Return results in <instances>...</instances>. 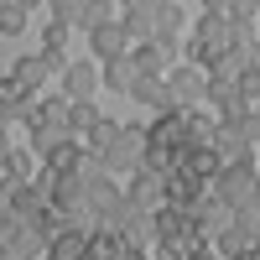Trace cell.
I'll return each instance as SVG.
<instances>
[{
    "instance_id": "6da1fadb",
    "label": "cell",
    "mask_w": 260,
    "mask_h": 260,
    "mask_svg": "<svg viewBox=\"0 0 260 260\" xmlns=\"http://www.w3.org/2000/svg\"><path fill=\"white\" fill-rule=\"evenodd\" d=\"M156 245L187 255V250L208 245V229H203V219H198L192 208H161V213H156Z\"/></svg>"
},
{
    "instance_id": "7a4b0ae2",
    "label": "cell",
    "mask_w": 260,
    "mask_h": 260,
    "mask_svg": "<svg viewBox=\"0 0 260 260\" xmlns=\"http://www.w3.org/2000/svg\"><path fill=\"white\" fill-rule=\"evenodd\" d=\"M255 187H260L255 161H229V167L219 172V182H213V198H224L234 213H240L245 203H255Z\"/></svg>"
},
{
    "instance_id": "3957f363",
    "label": "cell",
    "mask_w": 260,
    "mask_h": 260,
    "mask_svg": "<svg viewBox=\"0 0 260 260\" xmlns=\"http://www.w3.org/2000/svg\"><path fill=\"white\" fill-rule=\"evenodd\" d=\"M161 182H167V208H198L208 192H213V182L192 177V172H182V167H172Z\"/></svg>"
},
{
    "instance_id": "277c9868",
    "label": "cell",
    "mask_w": 260,
    "mask_h": 260,
    "mask_svg": "<svg viewBox=\"0 0 260 260\" xmlns=\"http://www.w3.org/2000/svg\"><path fill=\"white\" fill-rule=\"evenodd\" d=\"M141 156H146V130H141V125H125V136L110 146L104 167H110V172H136V167H141Z\"/></svg>"
},
{
    "instance_id": "5b68a950",
    "label": "cell",
    "mask_w": 260,
    "mask_h": 260,
    "mask_svg": "<svg viewBox=\"0 0 260 260\" xmlns=\"http://www.w3.org/2000/svg\"><path fill=\"white\" fill-rule=\"evenodd\" d=\"M125 203L141 208V213H161V208H167V182L156 177V172H136V182H130V192H125Z\"/></svg>"
},
{
    "instance_id": "8992f818",
    "label": "cell",
    "mask_w": 260,
    "mask_h": 260,
    "mask_svg": "<svg viewBox=\"0 0 260 260\" xmlns=\"http://www.w3.org/2000/svg\"><path fill=\"white\" fill-rule=\"evenodd\" d=\"M208 99H213V110H219V125H240V120L250 115V104H245V94L234 89V83L208 78Z\"/></svg>"
},
{
    "instance_id": "52a82bcc",
    "label": "cell",
    "mask_w": 260,
    "mask_h": 260,
    "mask_svg": "<svg viewBox=\"0 0 260 260\" xmlns=\"http://www.w3.org/2000/svg\"><path fill=\"white\" fill-rule=\"evenodd\" d=\"M47 203H52L47 192H42L37 182H26V187H16L11 198H6V213H11V219H21V224H37V219H42V208H47Z\"/></svg>"
},
{
    "instance_id": "ba28073f",
    "label": "cell",
    "mask_w": 260,
    "mask_h": 260,
    "mask_svg": "<svg viewBox=\"0 0 260 260\" xmlns=\"http://www.w3.org/2000/svg\"><path fill=\"white\" fill-rule=\"evenodd\" d=\"M120 26L130 37V47H141V42H156V6H120Z\"/></svg>"
},
{
    "instance_id": "9c48e42d",
    "label": "cell",
    "mask_w": 260,
    "mask_h": 260,
    "mask_svg": "<svg viewBox=\"0 0 260 260\" xmlns=\"http://www.w3.org/2000/svg\"><path fill=\"white\" fill-rule=\"evenodd\" d=\"M130 99H136V104H146V110H156V115H172V110H182V104L172 99L167 78H136V89H130Z\"/></svg>"
},
{
    "instance_id": "30bf717a",
    "label": "cell",
    "mask_w": 260,
    "mask_h": 260,
    "mask_svg": "<svg viewBox=\"0 0 260 260\" xmlns=\"http://www.w3.org/2000/svg\"><path fill=\"white\" fill-rule=\"evenodd\" d=\"M83 161H89V151H83V146L68 136L62 146H52V156H47V172H52V177H78V172H83Z\"/></svg>"
},
{
    "instance_id": "8fae6325",
    "label": "cell",
    "mask_w": 260,
    "mask_h": 260,
    "mask_svg": "<svg viewBox=\"0 0 260 260\" xmlns=\"http://www.w3.org/2000/svg\"><path fill=\"white\" fill-rule=\"evenodd\" d=\"M177 167H182V172H192V177H203V182H219V172H224V156H219L213 146H192V151H187V156H182Z\"/></svg>"
},
{
    "instance_id": "7c38bea8",
    "label": "cell",
    "mask_w": 260,
    "mask_h": 260,
    "mask_svg": "<svg viewBox=\"0 0 260 260\" xmlns=\"http://www.w3.org/2000/svg\"><path fill=\"white\" fill-rule=\"evenodd\" d=\"M89 208L99 213V219H115V213L125 208V192H120L110 177H94V182H89Z\"/></svg>"
},
{
    "instance_id": "4fadbf2b",
    "label": "cell",
    "mask_w": 260,
    "mask_h": 260,
    "mask_svg": "<svg viewBox=\"0 0 260 260\" xmlns=\"http://www.w3.org/2000/svg\"><path fill=\"white\" fill-rule=\"evenodd\" d=\"M47 255H52V260H89V229L73 224L68 234H57V240L47 245Z\"/></svg>"
},
{
    "instance_id": "5bb4252c",
    "label": "cell",
    "mask_w": 260,
    "mask_h": 260,
    "mask_svg": "<svg viewBox=\"0 0 260 260\" xmlns=\"http://www.w3.org/2000/svg\"><path fill=\"white\" fill-rule=\"evenodd\" d=\"M31 104H37V99H31V89H26V83H16V78L6 73V83H0V115H6V125H11L16 115H26Z\"/></svg>"
},
{
    "instance_id": "9a60e30c",
    "label": "cell",
    "mask_w": 260,
    "mask_h": 260,
    "mask_svg": "<svg viewBox=\"0 0 260 260\" xmlns=\"http://www.w3.org/2000/svg\"><path fill=\"white\" fill-rule=\"evenodd\" d=\"M47 73H52V68H47V57H42V52H31V57H16V62H11V78H16V83H26L31 94H42Z\"/></svg>"
},
{
    "instance_id": "2e32d148",
    "label": "cell",
    "mask_w": 260,
    "mask_h": 260,
    "mask_svg": "<svg viewBox=\"0 0 260 260\" xmlns=\"http://www.w3.org/2000/svg\"><path fill=\"white\" fill-rule=\"evenodd\" d=\"M99 78H104V73H94V62H73V68H68V104L89 99V94L99 89Z\"/></svg>"
},
{
    "instance_id": "e0dca14e",
    "label": "cell",
    "mask_w": 260,
    "mask_h": 260,
    "mask_svg": "<svg viewBox=\"0 0 260 260\" xmlns=\"http://www.w3.org/2000/svg\"><path fill=\"white\" fill-rule=\"evenodd\" d=\"M192 213L203 219V229H208V234H213V229H229V224H234V208H229L224 198H213V192H208V198H203L198 208H192Z\"/></svg>"
},
{
    "instance_id": "ac0fdd59",
    "label": "cell",
    "mask_w": 260,
    "mask_h": 260,
    "mask_svg": "<svg viewBox=\"0 0 260 260\" xmlns=\"http://www.w3.org/2000/svg\"><path fill=\"white\" fill-rule=\"evenodd\" d=\"M73 219H78V213H68V208H57V203H47V208H42V219H37V229H42V240H57V234H68L73 229Z\"/></svg>"
},
{
    "instance_id": "d6986e66",
    "label": "cell",
    "mask_w": 260,
    "mask_h": 260,
    "mask_svg": "<svg viewBox=\"0 0 260 260\" xmlns=\"http://www.w3.org/2000/svg\"><path fill=\"white\" fill-rule=\"evenodd\" d=\"M130 62H136V73H141V78H161L167 52L156 47V42H141V47H130Z\"/></svg>"
},
{
    "instance_id": "ffe728a7",
    "label": "cell",
    "mask_w": 260,
    "mask_h": 260,
    "mask_svg": "<svg viewBox=\"0 0 260 260\" xmlns=\"http://www.w3.org/2000/svg\"><path fill=\"white\" fill-rule=\"evenodd\" d=\"M120 250H125V234H115V229L89 234V260H120Z\"/></svg>"
},
{
    "instance_id": "44dd1931",
    "label": "cell",
    "mask_w": 260,
    "mask_h": 260,
    "mask_svg": "<svg viewBox=\"0 0 260 260\" xmlns=\"http://www.w3.org/2000/svg\"><path fill=\"white\" fill-rule=\"evenodd\" d=\"M136 62H130V57H115V62H104V83H110V89L115 94H130V89H136Z\"/></svg>"
},
{
    "instance_id": "7402d4cb",
    "label": "cell",
    "mask_w": 260,
    "mask_h": 260,
    "mask_svg": "<svg viewBox=\"0 0 260 260\" xmlns=\"http://www.w3.org/2000/svg\"><path fill=\"white\" fill-rule=\"evenodd\" d=\"M104 115L94 110V99H78V104H68V130L73 136H94V125H99Z\"/></svg>"
},
{
    "instance_id": "603a6c76",
    "label": "cell",
    "mask_w": 260,
    "mask_h": 260,
    "mask_svg": "<svg viewBox=\"0 0 260 260\" xmlns=\"http://www.w3.org/2000/svg\"><path fill=\"white\" fill-rule=\"evenodd\" d=\"M219 260H245V250H250V234L240 229V224H229V229H219Z\"/></svg>"
},
{
    "instance_id": "cb8c5ba5",
    "label": "cell",
    "mask_w": 260,
    "mask_h": 260,
    "mask_svg": "<svg viewBox=\"0 0 260 260\" xmlns=\"http://www.w3.org/2000/svg\"><path fill=\"white\" fill-rule=\"evenodd\" d=\"M167 89H172V99L182 104V99H192V94L203 89V78H198V68H172L167 73Z\"/></svg>"
},
{
    "instance_id": "d4e9b609",
    "label": "cell",
    "mask_w": 260,
    "mask_h": 260,
    "mask_svg": "<svg viewBox=\"0 0 260 260\" xmlns=\"http://www.w3.org/2000/svg\"><path fill=\"white\" fill-rule=\"evenodd\" d=\"M125 136V125H115V120H99L94 125V136H89V151H94V156H110V146Z\"/></svg>"
},
{
    "instance_id": "484cf974",
    "label": "cell",
    "mask_w": 260,
    "mask_h": 260,
    "mask_svg": "<svg viewBox=\"0 0 260 260\" xmlns=\"http://www.w3.org/2000/svg\"><path fill=\"white\" fill-rule=\"evenodd\" d=\"M0 172H6V192L26 187V156H21V151H6V161H0Z\"/></svg>"
},
{
    "instance_id": "4316f807",
    "label": "cell",
    "mask_w": 260,
    "mask_h": 260,
    "mask_svg": "<svg viewBox=\"0 0 260 260\" xmlns=\"http://www.w3.org/2000/svg\"><path fill=\"white\" fill-rule=\"evenodd\" d=\"M52 26H83V0H52Z\"/></svg>"
},
{
    "instance_id": "83f0119b",
    "label": "cell",
    "mask_w": 260,
    "mask_h": 260,
    "mask_svg": "<svg viewBox=\"0 0 260 260\" xmlns=\"http://www.w3.org/2000/svg\"><path fill=\"white\" fill-rule=\"evenodd\" d=\"M21 26H26V6H21V0H6V6H0V31L16 37Z\"/></svg>"
},
{
    "instance_id": "f1b7e54d",
    "label": "cell",
    "mask_w": 260,
    "mask_h": 260,
    "mask_svg": "<svg viewBox=\"0 0 260 260\" xmlns=\"http://www.w3.org/2000/svg\"><path fill=\"white\" fill-rule=\"evenodd\" d=\"M219 141V120L213 115H192V146H213Z\"/></svg>"
},
{
    "instance_id": "f546056e",
    "label": "cell",
    "mask_w": 260,
    "mask_h": 260,
    "mask_svg": "<svg viewBox=\"0 0 260 260\" xmlns=\"http://www.w3.org/2000/svg\"><path fill=\"white\" fill-rule=\"evenodd\" d=\"M234 224L250 234V245H260V203H245L240 213H234Z\"/></svg>"
},
{
    "instance_id": "4dcf8cb0",
    "label": "cell",
    "mask_w": 260,
    "mask_h": 260,
    "mask_svg": "<svg viewBox=\"0 0 260 260\" xmlns=\"http://www.w3.org/2000/svg\"><path fill=\"white\" fill-rule=\"evenodd\" d=\"M224 16L234 21V26H250V21L260 16V6H255V0H234V6H224Z\"/></svg>"
},
{
    "instance_id": "1f68e13d",
    "label": "cell",
    "mask_w": 260,
    "mask_h": 260,
    "mask_svg": "<svg viewBox=\"0 0 260 260\" xmlns=\"http://www.w3.org/2000/svg\"><path fill=\"white\" fill-rule=\"evenodd\" d=\"M234 89L245 94V104H255V99H260V68H245V73H240V83H234Z\"/></svg>"
},
{
    "instance_id": "d6a6232c",
    "label": "cell",
    "mask_w": 260,
    "mask_h": 260,
    "mask_svg": "<svg viewBox=\"0 0 260 260\" xmlns=\"http://www.w3.org/2000/svg\"><path fill=\"white\" fill-rule=\"evenodd\" d=\"M62 42H68V26H52V21H47V37H42V52H47V57H57V52H62Z\"/></svg>"
},
{
    "instance_id": "836d02e7",
    "label": "cell",
    "mask_w": 260,
    "mask_h": 260,
    "mask_svg": "<svg viewBox=\"0 0 260 260\" xmlns=\"http://www.w3.org/2000/svg\"><path fill=\"white\" fill-rule=\"evenodd\" d=\"M240 136H245V141H255V146H260V115H255V110H250V115H245V120H240Z\"/></svg>"
},
{
    "instance_id": "e575fe53",
    "label": "cell",
    "mask_w": 260,
    "mask_h": 260,
    "mask_svg": "<svg viewBox=\"0 0 260 260\" xmlns=\"http://www.w3.org/2000/svg\"><path fill=\"white\" fill-rule=\"evenodd\" d=\"M182 260H219V250H213V245H198V250H187Z\"/></svg>"
},
{
    "instance_id": "d590c367",
    "label": "cell",
    "mask_w": 260,
    "mask_h": 260,
    "mask_svg": "<svg viewBox=\"0 0 260 260\" xmlns=\"http://www.w3.org/2000/svg\"><path fill=\"white\" fill-rule=\"evenodd\" d=\"M120 260H151V255H146V250H136V245H125V250H120Z\"/></svg>"
},
{
    "instance_id": "8d00e7d4",
    "label": "cell",
    "mask_w": 260,
    "mask_h": 260,
    "mask_svg": "<svg viewBox=\"0 0 260 260\" xmlns=\"http://www.w3.org/2000/svg\"><path fill=\"white\" fill-rule=\"evenodd\" d=\"M245 260H260V245H250V250H245Z\"/></svg>"
},
{
    "instance_id": "74e56055",
    "label": "cell",
    "mask_w": 260,
    "mask_h": 260,
    "mask_svg": "<svg viewBox=\"0 0 260 260\" xmlns=\"http://www.w3.org/2000/svg\"><path fill=\"white\" fill-rule=\"evenodd\" d=\"M255 203H260V187H255Z\"/></svg>"
}]
</instances>
